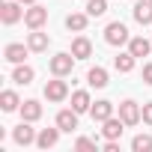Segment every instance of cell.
I'll return each instance as SVG.
<instances>
[{
  "label": "cell",
  "instance_id": "obj_15",
  "mask_svg": "<svg viewBox=\"0 0 152 152\" xmlns=\"http://www.w3.org/2000/svg\"><path fill=\"white\" fill-rule=\"evenodd\" d=\"M57 140H60V125L57 128H42L36 134V146L39 149H51V146H57Z\"/></svg>",
  "mask_w": 152,
  "mask_h": 152
},
{
  "label": "cell",
  "instance_id": "obj_13",
  "mask_svg": "<svg viewBox=\"0 0 152 152\" xmlns=\"http://www.w3.org/2000/svg\"><path fill=\"white\" fill-rule=\"evenodd\" d=\"M90 116H93V122H104V119H110V116H113V102H107V99H102V102H93V107H90Z\"/></svg>",
  "mask_w": 152,
  "mask_h": 152
},
{
  "label": "cell",
  "instance_id": "obj_23",
  "mask_svg": "<svg viewBox=\"0 0 152 152\" xmlns=\"http://www.w3.org/2000/svg\"><path fill=\"white\" fill-rule=\"evenodd\" d=\"M134 63H137V57L128 51V54H119V57H113V69L116 72H122V75H128L131 69H134Z\"/></svg>",
  "mask_w": 152,
  "mask_h": 152
},
{
  "label": "cell",
  "instance_id": "obj_17",
  "mask_svg": "<svg viewBox=\"0 0 152 152\" xmlns=\"http://www.w3.org/2000/svg\"><path fill=\"white\" fill-rule=\"evenodd\" d=\"M72 54L78 57V60L93 57V42H90L87 36H75V39H72Z\"/></svg>",
  "mask_w": 152,
  "mask_h": 152
},
{
  "label": "cell",
  "instance_id": "obj_9",
  "mask_svg": "<svg viewBox=\"0 0 152 152\" xmlns=\"http://www.w3.org/2000/svg\"><path fill=\"white\" fill-rule=\"evenodd\" d=\"M27 54H30V45H21V42H9L6 48H3V57L9 60V63H24L27 60Z\"/></svg>",
  "mask_w": 152,
  "mask_h": 152
},
{
  "label": "cell",
  "instance_id": "obj_21",
  "mask_svg": "<svg viewBox=\"0 0 152 152\" xmlns=\"http://www.w3.org/2000/svg\"><path fill=\"white\" fill-rule=\"evenodd\" d=\"M87 24H90V15H87V12H72V15H66V27L75 30V33H84Z\"/></svg>",
  "mask_w": 152,
  "mask_h": 152
},
{
  "label": "cell",
  "instance_id": "obj_30",
  "mask_svg": "<svg viewBox=\"0 0 152 152\" xmlns=\"http://www.w3.org/2000/svg\"><path fill=\"white\" fill-rule=\"evenodd\" d=\"M21 3H24V6H33V3H39V0H21Z\"/></svg>",
  "mask_w": 152,
  "mask_h": 152
},
{
  "label": "cell",
  "instance_id": "obj_11",
  "mask_svg": "<svg viewBox=\"0 0 152 152\" xmlns=\"http://www.w3.org/2000/svg\"><path fill=\"white\" fill-rule=\"evenodd\" d=\"M131 15H134V21H137V24L149 27V24H152V0H137L134 9H131Z\"/></svg>",
  "mask_w": 152,
  "mask_h": 152
},
{
  "label": "cell",
  "instance_id": "obj_10",
  "mask_svg": "<svg viewBox=\"0 0 152 152\" xmlns=\"http://www.w3.org/2000/svg\"><path fill=\"white\" fill-rule=\"evenodd\" d=\"M78 116H81V113L75 110V107H72V110H69V107H66V110H60V113H57V125H60V131L72 134L75 128H78Z\"/></svg>",
  "mask_w": 152,
  "mask_h": 152
},
{
  "label": "cell",
  "instance_id": "obj_19",
  "mask_svg": "<svg viewBox=\"0 0 152 152\" xmlns=\"http://www.w3.org/2000/svg\"><path fill=\"white\" fill-rule=\"evenodd\" d=\"M72 107L78 110V113H90V107H93L90 93H87V90H75V93H72Z\"/></svg>",
  "mask_w": 152,
  "mask_h": 152
},
{
  "label": "cell",
  "instance_id": "obj_22",
  "mask_svg": "<svg viewBox=\"0 0 152 152\" xmlns=\"http://www.w3.org/2000/svg\"><path fill=\"white\" fill-rule=\"evenodd\" d=\"M0 107H3L6 113L21 110V99H18V93H15V90H3V93H0Z\"/></svg>",
  "mask_w": 152,
  "mask_h": 152
},
{
  "label": "cell",
  "instance_id": "obj_12",
  "mask_svg": "<svg viewBox=\"0 0 152 152\" xmlns=\"http://www.w3.org/2000/svg\"><path fill=\"white\" fill-rule=\"evenodd\" d=\"M27 45H30V51H33V54H42V51H48L51 36H48V33H42V30H30V33H27Z\"/></svg>",
  "mask_w": 152,
  "mask_h": 152
},
{
  "label": "cell",
  "instance_id": "obj_25",
  "mask_svg": "<svg viewBox=\"0 0 152 152\" xmlns=\"http://www.w3.org/2000/svg\"><path fill=\"white\" fill-rule=\"evenodd\" d=\"M107 12V0H87V15L90 18H99Z\"/></svg>",
  "mask_w": 152,
  "mask_h": 152
},
{
  "label": "cell",
  "instance_id": "obj_2",
  "mask_svg": "<svg viewBox=\"0 0 152 152\" xmlns=\"http://www.w3.org/2000/svg\"><path fill=\"white\" fill-rule=\"evenodd\" d=\"M128 27L122 24V21H110L107 27H104V42L107 45H113V48H122V45H128Z\"/></svg>",
  "mask_w": 152,
  "mask_h": 152
},
{
  "label": "cell",
  "instance_id": "obj_3",
  "mask_svg": "<svg viewBox=\"0 0 152 152\" xmlns=\"http://www.w3.org/2000/svg\"><path fill=\"white\" fill-rule=\"evenodd\" d=\"M21 6H24L21 0H6V3L0 6V21H3L6 27H12V24H18V21L24 18V12H27V9H21Z\"/></svg>",
  "mask_w": 152,
  "mask_h": 152
},
{
  "label": "cell",
  "instance_id": "obj_16",
  "mask_svg": "<svg viewBox=\"0 0 152 152\" xmlns=\"http://www.w3.org/2000/svg\"><path fill=\"white\" fill-rule=\"evenodd\" d=\"M128 51L140 60V57H149V51H152V39H143V36H131L128 39Z\"/></svg>",
  "mask_w": 152,
  "mask_h": 152
},
{
  "label": "cell",
  "instance_id": "obj_7",
  "mask_svg": "<svg viewBox=\"0 0 152 152\" xmlns=\"http://www.w3.org/2000/svg\"><path fill=\"white\" fill-rule=\"evenodd\" d=\"M12 140H15V146H30V143H36V128H30V122L21 119L12 128Z\"/></svg>",
  "mask_w": 152,
  "mask_h": 152
},
{
  "label": "cell",
  "instance_id": "obj_8",
  "mask_svg": "<svg viewBox=\"0 0 152 152\" xmlns=\"http://www.w3.org/2000/svg\"><path fill=\"white\" fill-rule=\"evenodd\" d=\"M102 125H104V128H102L104 140H119V137H122V131L128 128V125L122 122V116H110V119H104Z\"/></svg>",
  "mask_w": 152,
  "mask_h": 152
},
{
  "label": "cell",
  "instance_id": "obj_5",
  "mask_svg": "<svg viewBox=\"0 0 152 152\" xmlns=\"http://www.w3.org/2000/svg\"><path fill=\"white\" fill-rule=\"evenodd\" d=\"M119 116L125 125H137V122H143V107L134 99H125V102H119Z\"/></svg>",
  "mask_w": 152,
  "mask_h": 152
},
{
  "label": "cell",
  "instance_id": "obj_18",
  "mask_svg": "<svg viewBox=\"0 0 152 152\" xmlns=\"http://www.w3.org/2000/svg\"><path fill=\"white\" fill-rule=\"evenodd\" d=\"M87 84H90V87H96V90H104V87H107V69L93 66V69L87 72Z\"/></svg>",
  "mask_w": 152,
  "mask_h": 152
},
{
  "label": "cell",
  "instance_id": "obj_28",
  "mask_svg": "<svg viewBox=\"0 0 152 152\" xmlns=\"http://www.w3.org/2000/svg\"><path fill=\"white\" fill-rule=\"evenodd\" d=\"M143 84H149V87H152V63H146V66H143Z\"/></svg>",
  "mask_w": 152,
  "mask_h": 152
},
{
  "label": "cell",
  "instance_id": "obj_14",
  "mask_svg": "<svg viewBox=\"0 0 152 152\" xmlns=\"http://www.w3.org/2000/svg\"><path fill=\"white\" fill-rule=\"evenodd\" d=\"M33 78H36V69H33V66H27V63H18V66L12 69V81H15L18 87L33 84Z\"/></svg>",
  "mask_w": 152,
  "mask_h": 152
},
{
  "label": "cell",
  "instance_id": "obj_6",
  "mask_svg": "<svg viewBox=\"0 0 152 152\" xmlns=\"http://www.w3.org/2000/svg\"><path fill=\"white\" fill-rule=\"evenodd\" d=\"M24 24H27L30 30H42V27L48 24V9L39 6V3L27 6V12H24Z\"/></svg>",
  "mask_w": 152,
  "mask_h": 152
},
{
  "label": "cell",
  "instance_id": "obj_27",
  "mask_svg": "<svg viewBox=\"0 0 152 152\" xmlns=\"http://www.w3.org/2000/svg\"><path fill=\"white\" fill-rule=\"evenodd\" d=\"M143 122H146V125H152V102H146V104H143Z\"/></svg>",
  "mask_w": 152,
  "mask_h": 152
},
{
  "label": "cell",
  "instance_id": "obj_4",
  "mask_svg": "<svg viewBox=\"0 0 152 152\" xmlns=\"http://www.w3.org/2000/svg\"><path fill=\"white\" fill-rule=\"evenodd\" d=\"M45 99H48V102H54V104L66 102V99H69V84H66L63 78H57V75H54V81H48V84H45Z\"/></svg>",
  "mask_w": 152,
  "mask_h": 152
},
{
  "label": "cell",
  "instance_id": "obj_26",
  "mask_svg": "<svg viewBox=\"0 0 152 152\" xmlns=\"http://www.w3.org/2000/svg\"><path fill=\"white\" fill-rule=\"evenodd\" d=\"M75 149H99V143L93 137H78L75 140Z\"/></svg>",
  "mask_w": 152,
  "mask_h": 152
},
{
  "label": "cell",
  "instance_id": "obj_24",
  "mask_svg": "<svg viewBox=\"0 0 152 152\" xmlns=\"http://www.w3.org/2000/svg\"><path fill=\"white\" fill-rule=\"evenodd\" d=\"M131 149L134 152H152V134H137L131 140Z\"/></svg>",
  "mask_w": 152,
  "mask_h": 152
},
{
  "label": "cell",
  "instance_id": "obj_1",
  "mask_svg": "<svg viewBox=\"0 0 152 152\" xmlns=\"http://www.w3.org/2000/svg\"><path fill=\"white\" fill-rule=\"evenodd\" d=\"M75 57L72 51H60V54H54L51 60H48V69H51V75H57V78H69V75L75 72Z\"/></svg>",
  "mask_w": 152,
  "mask_h": 152
},
{
  "label": "cell",
  "instance_id": "obj_29",
  "mask_svg": "<svg viewBox=\"0 0 152 152\" xmlns=\"http://www.w3.org/2000/svg\"><path fill=\"white\" fill-rule=\"evenodd\" d=\"M104 152H119V140H104Z\"/></svg>",
  "mask_w": 152,
  "mask_h": 152
},
{
  "label": "cell",
  "instance_id": "obj_20",
  "mask_svg": "<svg viewBox=\"0 0 152 152\" xmlns=\"http://www.w3.org/2000/svg\"><path fill=\"white\" fill-rule=\"evenodd\" d=\"M42 116V104L36 102V99H27V102H21V119H27V122H36Z\"/></svg>",
  "mask_w": 152,
  "mask_h": 152
}]
</instances>
